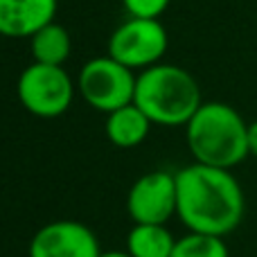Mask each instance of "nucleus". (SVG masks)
I'll return each instance as SVG.
<instances>
[{
    "instance_id": "obj_8",
    "label": "nucleus",
    "mask_w": 257,
    "mask_h": 257,
    "mask_svg": "<svg viewBox=\"0 0 257 257\" xmlns=\"http://www.w3.org/2000/svg\"><path fill=\"white\" fill-rule=\"evenodd\" d=\"M30 257H99L102 248L86 223L61 219L41 226L27 248Z\"/></svg>"
},
{
    "instance_id": "obj_12",
    "label": "nucleus",
    "mask_w": 257,
    "mask_h": 257,
    "mask_svg": "<svg viewBox=\"0 0 257 257\" xmlns=\"http://www.w3.org/2000/svg\"><path fill=\"white\" fill-rule=\"evenodd\" d=\"M30 50L34 63H43V66H63L70 57L72 41L68 30L61 23L52 21L50 25H45L43 30H39L30 39Z\"/></svg>"
},
{
    "instance_id": "obj_15",
    "label": "nucleus",
    "mask_w": 257,
    "mask_h": 257,
    "mask_svg": "<svg viewBox=\"0 0 257 257\" xmlns=\"http://www.w3.org/2000/svg\"><path fill=\"white\" fill-rule=\"evenodd\" d=\"M248 154L257 158V120L248 122Z\"/></svg>"
},
{
    "instance_id": "obj_3",
    "label": "nucleus",
    "mask_w": 257,
    "mask_h": 257,
    "mask_svg": "<svg viewBox=\"0 0 257 257\" xmlns=\"http://www.w3.org/2000/svg\"><path fill=\"white\" fill-rule=\"evenodd\" d=\"M133 104L154 124L185 126L203 99L192 72L174 63H158L138 72Z\"/></svg>"
},
{
    "instance_id": "obj_7",
    "label": "nucleus",
    "mask_w": 257,
    "mask_h": 257,
    "mask_svg": "<svg viewBox=\"0 0 257 257\" xmlns=\"http://www.w3.org/2000/svg\"><path fill=\"white\" fill-rule=\"evenodd\" d=\"M176 174L154 169L131 185L126 194V210L133 223H158L167 226L176 217Z\"/></svg>"
},
{
    "instance_id": "obj_2",
    "label": "nucleus",
    "mask_w": 257,
    "mask_h": 257,
    "mask_svg": "<svg viewBox=\"0 0 257 257\" xmlns=\"http://www.w3.org/2000/svg\"><path fill=\"white\" fill-rule=\"evenodd\" d=\"M194 163L232 169L248 158V122L226 102H203L185 124Z\"/></svg>"
},
{
    "instance_id": "obj_14",
    "label": "nucleus",
    "mask_w": 257,
    "mask_h": 257,
    "mask_svg": "<svg viewBox=\"0 0 257 257\" xmlns=\"http://www.w3.org/2000/svg\"><path fill=\"white\" fill-rule=\"evenodd\" d=\"M172 0H122L128 16L136 18H160Z\"/></svg>"
},
{
    "instance_id": "obj_13",
    "label": "nucleus",
    "mask_w": 257,
    "mask_h": 257,
    "mask_svg": "<svg viewBox=\"0 0 257 257\" xmlns=\"http://www.w3.org/2000/svg\"><path fill=\"white\" fill-rule=\"evenodd\" d=\"M172 257H230V250H228L226 237L187 232L176 239Z\"/></svg>"
},
{
    "instance_id": "obj_1",
    "label": "nucleus",
    "mask_w": 257,
    "mask_h": 257,
    "mask_svg": "<svg viewBox=\"0 0 257 257\" xmlns=\"http://www.w3.org/2000/svg\"><path fill=\"white\" fill-rule=\"evenodd\" d=\"M176 217L187 232L226 237L239 228L246 196L232 169L192 163L176 172Z\"/></svg>"
},
{
    "instance_id": "obj_6",
    "label": "nucleus",
    "mask_w": 257,
    "mask_h": 257,
    "mask_svg": "<svg viewBox=\"0 0 257 257\" xmlns=\"http://www.w3.org/2000/svg\"><path fill=\"white\" fill-rule=\"evenodd\" d=\"M167 30L160 18H136L128 16L122 25L113 30L108 39V52L122 66L133 72H142L151 66L163 63L167 52Z\"/></svg>"
},
{
    "instance_id": "obj_11",
    "label": "nucleus",
    "mask_w": 257,
    "mask_h": 257,
    "mask_svg": "<svg viewBox=\"0 0 257 257\" xmlns=\"http://www.w3.org/2000/svg\"><path fill=\"white\" fill-rule=\"evenodd\" d=\"M176 237L167 226L133 223L126 235V253L131 257H172Z\"/></svg>"
},
{
    "instance_id": "obj_5",
    "label": "nucleus",
    "mask_w": 257,
    "mask_h": 257,
    "mask_svg": "<svg viewBox=\"0 0 257 257\" xmlns=\"http://www.w3.org/2000/svg\"><path fill=\"white\" fill-rule=\"evenodd\" d=\"M77 81L63 66H43L32 61L16 84L18 102L36 117H59L72 106Z\"/></svg>"
},
{
    "instance_id": "obj_10",
    "label": "nucleus",
    "mask_w": 257,
    "mask_h": 257,
    "mask_svg": "<svg viewBox=\"0 0 257 257\" xmlns=\"http://www.w3.org/2000/svg\"><path fill=\"white\" fill-rule=\"evenodd\" d=\"M151 124L154 122L136 104H126V106L108 113L106 122H104V131H106L111 145L120 147V149H133V147L142 145L147 140Z\"/></svg>"
},
{
    "instance_id": "obj_16",
    "label": "nucleus",
    "mask_w": 257,
    "mask_h": 257,
    "mask_svg": "<svg viewBox=\"0 0 257 257\" xmlns=\"http://www.w3.org/2000/svg\"><path fill=\"white\" fill-rule=\"evenodd\" d=\"M99 257H131L126 250H102Z\"/></svg>"
},
{
    "instance_id": "obj_4",
    "label": "nucleus",
    "mask_w": 257,
    "mask_h": 257,
    "mask_svg": "<svg viewBox=\"0 0 257 257\" xmlns=\"http://www.w3.org/2000/svg\"><path fill=\"white\" fill-rule=\"evenodd\" d=\"M136 81L138 72L122 66L111 54H104L93 57L81 66L77 75V93L90 108L108 115L126 104H133Z\"/></svg>"
},
{
    "instance_id": "obj_9",
    "label": "nucleus",
    "mask_w": 257,
    "mask_h": 257,
    "mask_svg": "<svg viewBox=\"0 0 257 257\" xmlns=\"http://www.w3.org/2000/svg\"><path fill=\"white\" fill-rule=\"evenodd\" d=\"M59 0H0V36L32 39L54 21Z\"/></svg>"
}]
</instances>
